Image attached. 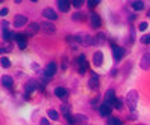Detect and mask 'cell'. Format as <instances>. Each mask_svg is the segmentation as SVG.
Returning a JSON list of instances; mask_svg holds the SVG:
<instances>
[{
    "label": "cell",
    "mask_w": 150,
    "mask_h": 125,
    "mask_svg": "<svg viewBox=\"0 0 150 125\" xmlns=\"http://www.w3.org/2000/svg\"><path fill=\"white\" fill-rule=\"evenodd\" d=\"M72 20L74 21H85V14H82V13H75L74 16H72Z\"/></svg>",
    "instance_id": "83f0119b"
},
{
    "label": "cell",
    "mask_w": 150,
    "mask_h": 125,
    "mask_svg": "<svg viewBox=\"0 0 150 125\" xmlns=\"http://www.w3.org/2000/svg\"><path fill=\"white\" fill-rule=\"evenodd\" d=\"M27 17L22 16V14H17L16 17H14V21H13V25L16 28H22L25 24H27Z\"/></svg>",
    "instance_id": "52a82bcc"
},
{
    "label": "cell",
    "mask_w": 150,
    "mask_h": 125,
    "mask_svg": "<svg viewBox=\"0 0 150 125\" xmlns=\"http://www.w3.org/2000/svg\"><path fill=\"white\" fill-rule=\"evenodd\" d=\"M13 83H14L13 76H10V75H3L1 76V85H3L4 88H11L13 86Z\"/></svg>",
    "instance_id": "d6986e66"
},
{
    "label": "cell",
    "mask_w": 150,
    "mask_h": 125,
    "mask_svg": "<svg viewBox=\"0 0 150 125\" xmlns=\"http://www.w3.org/2000/svg\"><path fill=\"white\" fill-rule=\"evenodd\" d=\"M18 47H20V49H25V47H27V40L18 42Z\"/></svg>",
    "instance_id": "e575fe53"
},
{
    "label": "cell",
    "mask_w": 150,
    "mask_h": 125,
    "mask_svg": "<svg viewBox=\"0 0 150 125\" xmlns=\"http://www.w3.org/2000/svg\"><path fill=\"white\" fill-rule=\"evenodd\" d=\"M40 31V24H38V22H31L27 28V36L29 35H35Z\"/></svg>",
    "instance_id": "7c38bea8"
},
{
    "label": "cell",
    "mask_w": 150,
    "mask_h": 125,
    "mask_svg": "<svg viewBox=\"0 0 150 125\" xmlns=\"http://www.w3.org/2000/svg\"><path fill=\"white\" fill-rule=\"evenodd\" d=\"M131 7H132L134 10H136V11L143 10L145 3H143V1H139V0H136V1H131Z\"/></svg>",
    "instance_id": "7402d4cb"
},
{
    "label": "cell",
    "mask_w": 150,
    "mask_h": 125,
    "mask_svg": "<svg viewBox=\"0 0 150 125\" xmlns=\"http://www.w3.org/2000/svg\"><path fill=\"white\" fill-rule=\"evenodd\" d=\"M60 110H61V113L64 114V117H67V115H71V109L68 104H63L61 107H60Z\"/></svg>",
    "instance_id": "484cf974"
},
{
    "label": "cell",
    "mask_w": 150,
    "mask_h": 125,
    "mask_svg": "<svg viewBox=\"0 0 150 125\" xmlns=\"http://www.w3.org/2000/svg\"><path fill=\"white\" fill-rule=\"evenodd\" d=\"M56 72H57V64L54 63V61H50L46 67H45V70H43V75L46 76L47 79L50 78H53L56 75Z\"/></svg>",
    "instance_id": "7a4b0ae2"
},
{
    "label": "cell",
    "mask_w": 150,
    "mask_h": 125,
    "mask_svg": "<svg viewBox=\"0 0 150 125\" xmlns=\"http://www.w3.org/2000/svg\"><path fill=\"white\" fill-rule=\"evenodd\" d=\"M54 95H56L59 99H61V100H65V99L68 97V90L63 86H59V88L54 89Z\"/></svg>",
    "instance_id": "5bb4252c"
},
{
    "label": "cell",
    "mask_w": 150,
    "mask_h": 125,
    "mask_svg": "<svg viewBox=\"0 0 150 125\" xmlns=\"http://www.w3.org/2000/svg\"><path fill=\"white\" fill-rule=\"evenodd\" d=\"M91 25L92 28H99L102 25V18H100L99 14H96V13H92L91 14Z\"/></svg>",
    "instance_id": "2e32d148"
},
{
    "label": "cell",
    "mask_w": 150,
    "mask_h": 125,
    "mask_svg": "<svg viewBox=\"0 0 150 125\" xmlns=\"http://www.w3.org/2000/svg\"><path fill=\"white\" fill-rule=\"evenodd\" d=\"M140 68L142 70H150V53H145V54L142 56V59H140Z\"/></svg>",
    "instance_id": "9c48e42d"
},
{
    "label": "cell",
    "mask_w": 150,
    "mask_h": 125,
    "mask_svg": "<svg viewBox=\"0 0 150 125\" xmlns=\"http://www.w3.org/2000/svg\"><path fill=\"white\" fill-rule=\"evenodd\" d=\"M106 35L103 32H97L95 36H93V44H96V46H103V44L106 43Z\"/></svg>",
    "instance_id": "30bf717a"
},
{
    "label": "cell",
    "mask_w": 150,
    "mask_h": 125,
    "mask_svg": "<svg viewBox=\"0 0 150 125\" xmlns=\"http://www.w3.org/2000/svg\"><path fill=\"white\" fill-rule=\"evenodd\" d=\"M99 102V97H95L93 100H92V104H95V103H97Z\"/></svg>",
    "instance_id": "74e56055"
},
{
    "label": "cell",
    "mask_w": 150,
    "mask_h": 125,
    "mask_svg": "<svg viewBox=\"0 0 150 125\" xmlns=\"http://www.w3.org/2000/svg\"><path fill=\"white\" fill-rule=\"evenodd\" d=\"M88 86L91 88V89H93V90L97 89V88H99V76L93 74V76H92L91 79H89V82H88Z\"/></svg>",
    "instance_id": "ffe728a7"
},
{
    "label": "cell",
    "mask_w": 150,
    "mask_h": 125,
    "mask_svg": "<svg viewBox=\"0 0 150 125\" xmlns=\"http://www.w3.org/2000/svg\"><path fill=\"white\" fill-rule=\"evenodd\" d=\"M71 4L74 6L75 8H81V7H82V4H83V1H82V0H74Z\"/></svg>",
    "instance_id": "d6a6232c"
},
{
    "label": "cell",
    "mask_w": 150,
    "mask_h": 125,
    "mask_svg": "<svg viewBox=\"0 0 150 125\" xmlns=\"http://www.w3.org/2000/svg\"><path fill=\"white\" fill-rule=\"evenodd\" d=\"M76 65H78V71L79 74H85L86 70H88V60H86V56L85 54H79L78 59H76Z\"/></svg>",
    "instance_id": "3957f363"
},
{
    "label": "cell",
    "mask_w": 150,
    "mask_h": 125,
    "mask_svg": "<svg viewBox=\"0 0 150 125\" xmlns=\"http://www.w3.org/2000/svg\"><path fill=\"white\" fill-rule=\"evenodd\" d=\"M40 125H49V121L46 120V118H42V120H40Z\"/></svg>",
    "instance_id": "8d00e7d4"
},
{
    "label": "cell",
    "mask_w": 150,
    "mask_h": 125,
    "mask_svg": "<svg viewBox=\"0 0 150 125\" xmlns=\"http://www.w3.org/2000/svg\"><path fill=\"white\" fill-rule=\"evenodd\" d=\"M107 125H122V121L115 118V117H110L107 121Z\"/></svg>",
    "instance_id": "4316f807"
},
{
    "label": "cell",
    "mask_w": 150,
    "mask_h": 125,
    "mask_svg": "<svg viewBox=\"0 0 150 125\" xmlns=\"http://www.w3.org/2000/svg\"><path fill=\"white\" fill-rule=\"evenodd\" d=\"M38 85H39V83H38L35 79H29V81L25 83L24 89H25V92L29 95V93H32V92H35V90H36V89H38Z\"/></svg>",
    "instance_id": "8fae6325"
},
{
    "label": "cell",
    "mask_w": 150,
    "mask_h": 125,
    "mask_svg": "<svg viewBox=\"0 0 150 125\" xmlns=\"http://www.w3.org/2000/svg\"><path fill=\"white\" fill-rule=\"evenodd\" d=\"M99 3H100V0H88V6H89V8H95Z\"/></svg>",
    "instance_id": "1f68e13d"
},
{
    "label": "cell",
    "mask_w": 150,
    "mask_h": 125,
    "mask_svg": "<svg viewBox=\"0 0 150 125\" xmlns=\"http://www.w3.org/2000/svg\"><path fill=\"white\" fill-rule=\"evenodd\" d=\"M93 64L96 65V67H100L103 64V53L100 50H97L96 53L93 54Z\"/></svg>",
    "instance_id": "ac0fdd59"
},
{
    "label": "cell",
    "mask_w": 150,
    "mask_h": 125,
    "mask_svg": "<svg viewBox=\"0 0 150 125\" xmlns=\"http://www.w3.org/2000/svg\"><path fill=\"white\" fill-rule=\"evenodd\" d=\"M0 27H1V33L10 32V24H8V21L3 20V21H1V24H0Z\"/></svg>",
    "instance_id": "cb8c5ba5"
},
{
    "label": "cell",
    "mask_w": 150,
    "mask_h": 125,
    "mask_svg": "<svg viewBox=\"0 0 150 125\" xmlns=\"http://www.w3.org/2000/svg\"><path fill=\"white\" fill-rule=\"evenodd\" d=\"M40 29H42L45 33L52 35V33L56 32V25H54L52 21H43L42 24H40Z\"/></svg>",
    "instance_id": "5b68a950"
},
{
    "label": "cell",
    "mask_w": 150,
    "mask_h": 125,
    "mask_svg": "<svg viewBox=\"0 0 150 125\" xmlns=\"http://www.w3.org/2000/svg\"><path fill=\"white\" fill-rule=\"evenodd\" d=\"M43 17L47 20V21H56L59 17H57V13L53 10V8H50V7H47V8H45L43 10Z\"/></svg>",
    "instance_id": "8992f818"
},
{
    "label": "cell",
    "mask_w": 150,
    "mask_h": 125,
    "mask_svg": "<svg viewBox=\"0 0 150 125\" xmlns=\"http://www.w3.org/2000/svg\"><path fill=\"white\" fill-rule=\"evenodd\" d=\"M147 27H149V24H147L146 21L140 22V24H139V31H140V32H142V31H146V29H147Z\"/></svg>",
    "instance_id": "836d02e7"
},
{
    "label": "cell",
    "mask_w": 150,
    "mask_h": 125,
    "mask_svg": "<svg viewBox=\"0 0 150 125\" xmlns=\"http://www.w3.org/2000/svg\"><path fill=\"white\" fill-rule=\"evenodd\" d=\"M47 117H49V118H50V120L57 121V120H59V113H57L56 110L50 109V110H47Z\"/></svg>",
    "instance_id": "603a6c76"
},
{
    "label": "cell",
    "mask_w": 150,
    "mask_h": 125,
    "mask_svg": "<svg viewBox=\"0 0 150 125\" xmlns=\"http://www.w3.org/2000/svg\"><path fill=\"white\" fill-rule=\"evenodd\" d=\"M74 125H86L88 124V117L83 114H74Z\"/></svg>",
    "instance_id": "9a60e30c"
},
{
    "label": "cell",
    "mask_w": 150,
    "mask_h": 125,
    "mask_svg": "<svg viewBox=\"0 0 150 125\" xmlns=\"http://www.w3.org/2000/svg\"><path fill=\"white\" fill-rule=\"evenodd\" d=\"M115 92L112 90V89H108L107 92H106V95H104V103H108L110 106H112L114 104V102H115Z\"/></svg>",
    "instance_id": "4fadbf2b"
},
{
    "label": "cell",
    "mask_w": 150,
    "mask_h": 125,
    "mask_svg": "<svg viewBox=\"0 0 150 125\" xmlns=\"http://www.w3.org/2000/svg\"><path fill=\"white\" fill-rule=\"evenodd\" d=\"M0 52H1V53H6V52H11V44H10V43L7 44V43L4 42V43L1 44V47H0Z\"/></svg>",
    "instance_id": "f546056e"
},
{
    "label": "cell",
    "mask_w": 150,
    "mask_h": 125,
    "mask_svg": "<svg viewBox=\"0 0 150 125\" xmlns=\"http://www.w3.org/2000/svg\"><path fill=\"white\" fill-rule=\"evenodd\" d=\"M135 18H136V16H135V14H132V16H129V20H132V21H134Z\"/></svg>",
    "instance_id": "f35d334b"
},
{
    "label": "cell",
    "mask_w": 150,
    "mask_h": 125,
    "mask_svg": "<svg viewBox=\"0 0 150 125\" xmlns=\"http://www.w3.org/2000/svg\"><path fill=\"white\" fill-rule=\"evenodd\" d=\"M81 43L83 44V46H91V44H93V38H92L91 35H82L81 36Z\"/></svg>",
    "instance_id": "44dd1931"
},
{
    "label": "cell",
    "mask_w": 150,
    "mask_h": 125,
    "mask_svg": "<svg viewBox=\"0 0 150 125\" xmlns=\"http://www.w3.org/2000/svg\"><path fill=\"white\" fill-rule=\"evenodd\" d=\"M1 67H3V68H10L11 67V61L8 57H6V56L1 57Z\"/></svg>",
    "instance_id": "d4e9b609"
},
{
    "label": "cell",
    "mask_w": 150,
    "mask_h": 125,
    "mask_svg": "<svg viewBox=\"0 0 150 125\" xmlns=\"http://www.w3.org/2000/svg\"><path fill=\"white\" fill-rule=\"evenodd\" d=\"M7 14H8V8H1V11H0V16L1 17H4V16H7Z\"/></svg>",
    "instance_id": "d590c367"
},
{
    "label": "cell",
    "mask_w": 150,
    "mask_h": 125,
    "mask_svg": "<svg viewBox=\"0 0 150 125\" xmlns=\"http://www.w3.org/2000/svg\"><path fill=\"white\" fill-rule=\"evenodd\" d=\"M71 3L68 0H59L57 1V6H59V10L63 11V13H68L70 11V7H71Z\"/></svg>",
    "instance_id": "e0dca14e"
},
{
    "label": "cell",
    "mask_w": 150,
    "mask_h": 125,
    "mask_svg": "<svg viewBox=\"0 0 150 125\" xmlns=\"http://www.w3.org/2000/svg\"><path fill=\"white\" fill-rule=\"evenodd\" d=\"M147 17H149V18H150V11H149V13H147Z\"/></svg>",
    "instance_id": "ab89813d"
},
{
    "label": "cell",
    "mask_w": 150,
    "mask_h": 125,
    "mask_svg": "<svg viewBox=\"0 0 150 125\" xmlns=\"http://www.w3.org/2000/svg\"><path fill=\"white\" fill-rule=\"evenodd\" d=\"M111 111H112V107L108 103H103L99 106V113H100L102 117H108L111 114Z\"/></svg>",
    "instance_id": "ba28073f"
},
{
    "label": "cell",
    "mask_w": 150,
    "mask_h": 125,
    "mask_svg": "<svg viewBox=\"0 0 150 125\" xmlns=\"http://www.w3.org/2000/svg\"><path fill=\"white\" fill-rule=\"evenodd\" d=\"M138 100H139V95H138V92L136 90H129L128 93H127V96H125V102H127V106L129 107V110L131 111H135V109H136V104H138Z\"/></svg>",
    "instance_id": "6da1fadb"
},
{
    "label": "cell",
    "mask_w": 150,
    "mask_h": 125,
    "mask_svg": "<svg viewBox=\"0 0 150 125\" xmlns=\"http://www.w3.org/2000/svg\"><path fill=\"white\" fill-rule=\"evenodd\" d=\"M140 42L143 44H150V33H147V35H143L142 38H140Z\"/></svg>",
    "instance_id": "4dcf8cb0"
},
{
    "label": "cell",
    "mask_w": 150,
    "mask_h": 125,
    "mask_svg": "<svg viewBox=\"0 0 150 125\" xmlns=\"http://www.w3.org/2000/svg\"><path fill=\"white\" fill-rule=\"evenodd\" d=\"M112 106H114V109H117V110H122V100H121V99H115V102H114V104H112Z\"/></svg>",
    "instance_id": "f1b7e54d"
},
{
    "label": "cell",
    "mask_w": 150,
    "mask_h": 125,
    "mask_svg": "<svg viewBox=\"0 0 150 125\" xmlns=\"http://www.w3.org/2000/svg\"><path fill=\"white\" fill-rule=\"evenodd\" d=\"M112 56H114V60L115 61H121L122 57L125 56V49L117 44H112Z\"/></svg>",
    "instance_id": "277c9868"
}]
</instances>
